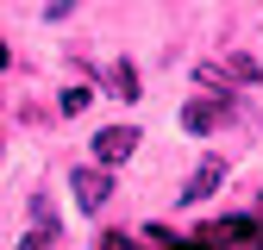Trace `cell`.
I'll return each mask as SVG.
<instances>
[{
    "instance_id": "obj_1",
    "label": "cell",
    "mask_w": 263,
    "mask_h": 250,
    "mask_svg": "<svg viewBox=\"0 0 263 250\" xmlns=\"http://www.w3.org/2000/svg\"><path fill=\"white\" fill-rule=\"evenodd\" d=\"M138 150V125H101L94 132V169H113Z\"/></svg>"
},
{
    "instance_id": "obj_2",
    "label": "cell",
    "mask_w": 263,
    "mask_h": 250,
    "mask_svg": "<svg viewBox=\"0 0 263 250\" xmlns=\"http://www.w3.org/2000/svg\"><path fill=\"white\" fill-rule=\"evenodd\" d=\"M219 125H232V100H188L182 107V132H194V138H207V132H219Z\"/></svg>"
},
{
    "instance_id": "obj_3",
    "label": "cell",
    "mask_w": 263,
    "mask_h": 250,
    "mask_svg": "<svg viewBox=\"0 0 263 250\" xmlns=\"http://www.w3.org/2000/svg\"><path fill=\"white\" fill-rule=\"evenodd\" d=\"M201 244H232V250L245 244V250H251V244H257V219H245V213H232V219H213V225L201 232Z\"/></svg>"
},
{
    "instance_id": "obj_4",
    "label": "cell",
    "mask_w": 263,
    "mask_h": 250,
    "mask_svg": "<svg viewBox=\"0 0 263 250\" xmlns=\"http://www.w3.org/2000/svg\"><path fill=\"white\" fill-rule=\"evenodd\" d=\"M107 194H113V175L107 169H76V200L94 213V206H107Z\"/></svg>"
},
{
    "instance_id": "obj_5",
    "label": "cell",
    "mask_w": 263,
    "mask_h": 250,
    "mask_svg": "<svg viewBox=\"0 0 263 250\" xmlns=\"http://www.w3.org/2000/svg\"><path fill=\"white\" fill-rule=\"evenodd\" d=\"M219 181H226V163H219V156H207V163L194 169V181L182 187V200H188V206H194V200H207V194H213Z\"/></svg>"
},
{
    "instance_id": "obj_6",
    "label": "cell",
    "mask_w": 263,
    "mask_h": 250,
    "mask_svg": "<svg viewBox=\"0 0 263 250\" xmlns=\"http://www.w3.org/2000/svg\"><path fill=\"white\" fill-rule=\"evenodd\" d=\"M107 88L119 94V100H138V69H132V62H113V69H107Z\"/></svg>"
},
{
    "instance_id": "obj_7",
    "label": "cell",
    "mask_w": 263,
    "mask_h": 250,
    "mask_svg": "<svg viewBox=\"0 0 263 250\" xmlns=\"http://www.w3.org/2000/svg\"><path fill=\"white\" fill-rule=\"evenodd\" d=\"M194 75H201V88L213 94V100H232V94H226V88H232V75H226L219 62H201V69H194Z\"/></svg>"
},
{
    "instance_id": "obj_8",
    "label": "cell",
    "mask_w": 263,
    "mask_h": 250,
    "mask_svg": "<svg viewBox=\"0 0 263 250\" xmlns=\"http://www.w3.org/2000/svg\"><path fill=\"white\" fill-rule=\"evenodd\" d=\"M232 81H245V88H251V81H263V69H257V56H245V50L232 56Z\"/></svg>"
},
{
    "instance_id": "obj_9",
    "label": "cell",
    "mask_w": 263,
    "mask_h": 250,
    "mask_svg": "<svg viewBox=\"0 0 263 250\" xmlns=\"http://www.w3.org/2000/svg\"><path fill=\"white\" fill-rule=\"evenodd\" d=\"M57 244V225H31L25 238H19V250H50Z\"/></svg>"
},
{
    "instance_id": "obj_10",
    "label": "cell",
    "mask_w": 263,
    "mask_h": 250,
    "mask_svg": "<svg viewBox=\"0 0 263 250\" xmlns=\"http://www.w3.org/2000/svg\"><path fill=\"white\" fill-rule=\"evenodd\" d=\"M57 107H63V113H82V107H88V88H63Z\"/></svg>"
},
{
    "instance_id": "obj_11",
    "label": "cell",
    "mask_w": 263,
    "mask_h": 250,
    "mask_svg": "<svg viewBox=\"0 0 263 250\" xmlns=\"http://www.w3.org/2000/svg\"><path fill=\"white\" fill-rule=\"evenodd\" d=\"M69 7H76V0H50V7H44V19H63Z\"/></svg>"
},
{
    "instance_id": "obj_12",
    "label": "cell",
    "mask_w": 263,
    "mask_h": 250,
    "mask_svg": "<svg viewBox=\"0 0 263 250\" xmlns=\"http://www.w3.org/2000/svg\"><path fill=\"white\" fill-rule=\"evenodd\" d=\"M0 69H7V44H0Z\"/></svg>"
}]
</instances>
